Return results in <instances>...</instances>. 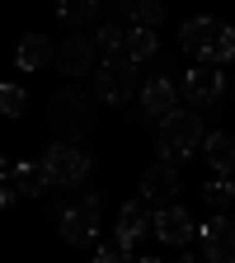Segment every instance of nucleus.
Wrapping results in <instances>:
<instances>
[{
  "label": "nucleus",
  "mask_w": 235,
  "mask_h": 263,
  "mask_svg": "<svg viewBox=\"0 0 235 263\" xmlns=\"http://www.w3.org/2000/svg\"><path fill=\"white\" fill-rule=\"evenodd\" d=\"M203 113H188V108H174L170 118H160V155L165 164L174 160H188L197 146H203Z\"/></svg>",
  "instance_id": "obj_1"
},
{
  "label": "nucleus",
  "mask_w": 235,
  "mask_h": 263,
  "mask_svg": "<svg viewBox=\"0 0 235 263\" xmlns=\"http://www.w3.org/2000/svg\"><path fill=\"white\" fill-rule=\"evenodd\" d=\"M89 170H94V160L76 141H57V146L43 151V174H47L52 188H80L89 179Z\"/></svg>",
  "instance_id": "obj_2"
},
{
  "label": "nucleus",
  "mask_w": 235,
  "mask_h": 263,
  "mask_svg": "<svg viewBox=\"0 0 235 263\" xmlns=\"http://www.w3.org/2000/svg\"><path fill=\"white\" fill-rule=\"evenodd\" d=\"M52 127H57V137L61 141H80L85 132H89V122H94V104H89V94L85 89H76V85H66V89H57V99H52Z\"/></svg>",
  "instance_id": "obj_3"
},
{
  "label": "nucleus",
  "mask_w": 235,
  "mask_h": 263,
  "mask_svg": "<svg viewBox=\"0 0 235 263\" xmlns=\"http://www.w3.org/2000/svg\"><path fill=\"white\" fill-rule=\"evenodd\" d=\"M132 89H137V66H132L127 57H109L94 71V94L109 99V104H127Z\"/></svg>",
  "instance_id": "obj_4"
},
{
  "label": "nucleus",
  "mask_w": 235,
  "mask_h": 263,
  "mask_svg": "<svg viewBox=\"0 0 235 263\" xmlns=\"http://www.w3.org/2000/svg\"><path fill=\"white\" fill-rule=\"evenodd\" d=\"M94 235H99V193H85L76 207H61V240L89 245Z\"/></svg>",
  "instance_id": "obj_5"
},
{
  "label": "nucleus",
  "mask_w": 235,
  "mask_h": 263,
  "mask_svg": "<svg viewBox=\"0 0 235 263\" xmlns=\"http://www.w3.org/2000/svg\"><path fill=\"white\" fill-rule=\"evenodd\" d=\"M221 94H226V76L216 71V66H193V71L184 76V99L193 108H212Z\"/></svg>",
  "instance_id": "obj_6"
},
{
  "label": "nucleus",
  "mask_w": 235,
  "mask_h": 263,
  "mask_svg": "<svg viewBox=\"0 0 235 263\" xmlns=\"http://www.w3.org/2000/svg\"><path fill=\"white\" fill-rule=\"evenodd\" d=\"M151 230H155V240L160 245H188V235H193V216L184 212V207H155V216H151Z\"/></svg>",
  "instance_id": "obj_7"
},
{
  "label": "nucleus",
  "mask_w": 235,
  "mask_h": 263,
  "mask_svg": "<svg viewBox=\"0 0 235 263\" xmlns=\"http://www.w3.org/2000/svg\"><path fill=\"white\" fill-rule=\"evenodd\" d=\"M203 263H235V226L226 216L203 226Z\"/></svg>",
  "instance_id": "obj_8"
},
{
  "label": "nucleus",
  "mask_w": 235,
  "mask_h": 263,
  "mask_svg": "<svg viewBox=\"0 0 235 263\" xmlns=\"http://www.w3.org/2000/svg\"><path fill=\"white\" fill-rule=\"evenodd\" d=\"M174 108H179V89H174V80L151 76L146 89H141V113H146L151 122H160V118H170Z\"/></svg>",
  "instance_id": "obj_9"
},
{
  "label": "nucleus",
  "mask_w": 235,
  "mask_h": 263,
  "mask_svg": "<svg viewBox=\"0 0 235 263\" xmlns=\"http://www.w3.org/2000/svg\"><path fill=\"white\" fill-rule=\"evenodd\" d=\"M174 193H179V170H174V164H151L146 179H141V197L151 207H170Z\"/></svg>",
  "instance_id": "obj_10"
},
{
  "label": "nucleus",
  "mask_w": 235,
  "mask_h": 263,
  "mask_svg": "<svg viewBox=\"0 0 235 263\" xmlns=\"http://www.w3.org/2000/svg\"><path fill=\"white\" fill-rule=\"evenodd\" d=\"M151 216H155V207L146 202V197H141V202H127V207L118 212V230H113V240L132 249V240H141L146 230H151Z\"/></svg>",
  "instance_id": "obj_11"
},
{
  "label": "nucleus",
  "mask_w": 235,
  "mask_h": 263,
  "mask_svg": "<svg viewBox=\"0 0 235 263\" xmlns=\"http://www.w3.org/2000/svg\"><path fill=\"white\" fill-rule=\"evenodd\" d=\"M216 38H221V24H216V19H188V24L179 28L184 52H188V57H203V61H207V52L216 47Z\"/></svg>",
  "instance_id": "obj_12"
},
{
  "label": "nucleus",
  "mask_w": 235,
  "mask_h": 263,
  "mask_svg": "<svg viewBox=\"0 0 235 263\" xmlns=\"http://www.w3.org/2000/svg\"><path fill=\"white\" fill-rule=\"evenodd\" d=\"M57 66H61V76H89V66H94V38H66L57 47Z\"/></svg>",
  "instance_id": "obj_13"
},
{
  "label": "nucleus",
  "mask_w": 235,
  "mask_h": 263,
  "mask_svg": "<svg viewBox=\"0 0 235 263\" xmlns=\"http://www.w3.org/2000/svg\"><path fill=\"white\" fill-rule=\"evenodd\" d=\"M5 183H10L14 193H24V197H38L43 188H52L38 160H19V164H10V174H5Z\"/></svg>",
  "instance_id": "obj_14"
},
{
  "label": "nucleus",
  "mask_w": 235,
  "mask_h": 263,
  "mask_svg": "<svg viewBox=\"0 0 235 263\" xmlns=\"http://www.w3.org/2000/svg\"><path fill=\"white\" fill-rule=\"evenodd\" d=\"M52 57H57V52H52V43L43 38V33H28V38H19V52H14L19 71H43Z\"/></svg>",
  "instance_id": "obj_15"
},
{
  "label": "nucleus",
  "mask_w": 235,
  "mask_h": 263,
  "mask_svg": "<svg viewBox=\"0 0 235 263\" xmlns=\"http://www.w3.org/2000/svg\"><path fill=\"white\" fill-rule=\"evenodd\" d=\"M203 151H207V160H212L216 174H230V170H235V137L212 132V137H203Z\"/></svg>",
  "instance_id": "obj_16"
},
{
  "label": "nucleus",
  "mask_w": 235,
  "mask_h": 263,
  "mask_svg": "<svg viewBox=\"0 0 235 263\" xmlns=\"http://www.w3.org/2000/svg\"><path fill=\"white\" fill-rule=\"evenodd\" d=\"M118 10L137 24V28H155L160 24V14H165V5L160 0H118Z\"/></svg>",
  "instance_id": "obj_17"
},
{
  "label": "nucleus",
  "mask_w": 235,
  "mask_h": 263,
  "mask_svg": "<svg viewBox=\"0 0 235 263\" xmlns=\"http://www.w3.org/2000/svg\"><path fill=\"white\" fill-rule=\"evenodd\" d=\"M94 52H104V61L109 57H127V33L118 24H104V28L94 33Z\"/></svg>",
  "instance_id": "obj_18"
},
{
  "label": "nucleus",
  "mask_w": 235,
  "mask_h": 263,
  "mask_svg": "<svg viewBox=\"0 0 235 263\" xmlns=\"http://www.w3.org/2000/svg\"><path fill=\"white\" fill-rule=\"evenodd\" d=\"M155 57V28H132L127 33V61H151Z\"/></svg>",
  "instance_id": "obj_19"
},
{
  "label": "nucleus",
  "mask_w": 235,
  "mask_h": 263,
  "mask_svg": "<svg viewBox=\"0 0 235 263\" xmlns=\"http://www.w3.org/2000/svg\"><path fill=\"white\" fill-rule=\"evenodd\" d=\"M57 14L71 24V28H80V24H89V19L99 14V0H61V5H57Z\"/></svg>",
  "instance_id": "obj_20"
},
{
  "label": "nucleus",
  "mask_w": 235,
  "mask_h": 263,
  "mask_svg": "<svg viewBox=\"0 0 235 263\" xmlns=\"http://www.w3.org/2000/svg\"><path fill=\"white\" fill-rule=\"evenodd\" d=\"M24 108H28V94L19 85H0V113H5V118H19Z\"/></svg>",
  "instance_id": "obj_21"
},
{
  "label": "nucleus",
  "mask_w": 235,
  "mask_h": 263,
  "mask_svg": "<svg viewBox=\"0 0 235 263\" xmlns=\"http://www.w3.org/2000/svg\"><path fill=\"white\" fill-rule=\"evenodd\" d=\"M230 57H235V28L221 24V38H216V47L207 52V66H226Z\"/></svg>",
  "instance_id": "obj_22"
},
{
  "label": "nucleus",
  "mask_w": 235,
  "mask_h": 263,
  "mask_svg": "<svg viewBox=\"0 0 235 263\" xmlns=\"http://www.w3.org/2000/svg\"><path fill=\"white\" fill-rule=\"evenodd\" d=\"M230 193H235V188H230V179H226V174H216V179H212V183L203 188L207 207H226V202H230Z\"/></svg>",
  "instance_id": "obj_23"
},
{
  "label": "nucleus",
  "mask_w": 235,
  "mask_h": 263,
  "mask_svg": "<svg viewBox=\"0 0 235 263\" xmlns=\"http://www.w3.org/2000/svg\"><path fill=\"white\" fill-rule=\"evenodd\" d=\"M94 263H132V254H127V245H118V240H109V245H99V254H94Z\"/></svg>",
  "instance_id": "obj_24"
},
{
  "label": "nucleus",
  "mask_w": 235,
  "mask_h": 263,
  "mask_svg": "<svg viewBox=\"0 0 235 263\" xmlns=\"http://www.w3.org/2000/svg\"><path fill=\"white\" fill-rule=\"evenodd\" d=\"M14 197H19V193H14V188H10L5 179H0V207H10V202H14Z\"/></svg>",
  "instance_id": "obj_25"
},
{
  "label": "nucleus",
  "mask_w": 235,
  "mask_h": 263,
  "mask_svg": "<svg viewBox=\"0 0 235 263\" xmlns=\"http://www.w3.org/2000/svg\"><path fill=\"white\" fill-rule=\"evenodd\" d=\"M132 263H165V258H155V254H141V258H132Z\"/></svg>",
  "instance_id": "obj_26"
},
{
  "label": "nucleus",
  "mask_w": 235,
  "mask_h": 263,
  "mask_svg": "<svg viewBox=\"0 0 235 263\" xmlns=\"http://www.w3.org/2000/svg\"><path fill=\"white\" fill-rule=\"evenodd\" d=\"M5 174H10V164H5V155H0V179H5Z\"/></svg>",
  "instance_id": "obj_27"
},
{
  "label": "nucleus",
  "mask_w": 235,
  "mask_h": 263,
  "mask_svg": "<svg viewBox=\"0 0 235 263\" xmlns=\"http://www.w3.org/2000/svg\"><path fill=\"white\" fill-rule=\"evenodd\" d=\"M174 263H203V258H174Z\"/></svg>",
  "instance_id": "obj_28"
}]
</instances>
